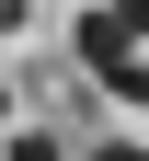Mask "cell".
Segmentation results:
<instances>
[{"label":"cell","mask_w":149,"mask_h":161,"mask_svg":"<svg viewBox=\"0 0 149 161\" xmlns=\"http://www.w3.org/2000/svg\"><path fill=\"white\" fill-rule=\"evenodd\" d=\"M138 23H149V12H138V0H92V12H80V23H69V46H80V69H92V80H115V92H138Z\"/></svg>","instance_id":"obj_1"},{"label":"cell","mask_w":149,"mask_h":161,"mask_svg":"<svg viewBox=\"0 0 149 161\" xmlns=\"http://www.w3.org/2000/svg\"><path fill=\"white\" fill-rule=\"evenodd\" d=\"M23 12H35V0H0V35H23Z\"/></svg>","instance_id":"obj_2"},{"label":"cell","mask_w":149,"mask_h":161,"mask_svg":"<svg viewBox=\"0 0 149 161\" xmlns=\"http://www.w3.org/2000/svg\"><path fill=\"white\" fill-rule=\"evenodd\" d=\"M92 161H138V138H103V150H92Z\"/></svg>","instance_id":"obj_3"},{"label":"cell","mask_w":149,"mask_h":161,"mask_svg":"<svg viewBox=\"0 0 149 161\" xmlns=\"http://www.w3.org/2000/svg\"><path fill=\"white\" fill-rule=\"evenodd\" d=\"M12 161H57V150H46V138H12Z\"/></svg>","instance_id":"obj_4"},{"label":"cell","mask_w":149,"mask_h":161,"mask_svg":"<svg viewBox=\"0 0 149 161\" xmlns=\"http://www.w3.org/2000/svg\"><path fill=\"white\" fill-rule=\"evenodd\" d=\"M0 115H12V92H0Z\"/></svg>","instance_id":"obj_5"}]
</instances>
